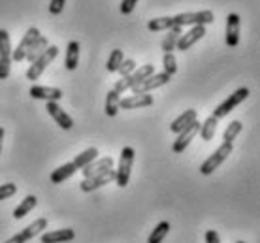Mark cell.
Masks as SVG:
<instances>
[{
    "instance_id": "cell-1",
    "label": "cell",
    "mask_w": 260,
    "mask_h": 243,
    "mask_svg": "<svg viewBox=\"0 0 260 243\" xmlns=\"http://www.w3.org/2000/svg\"><path fill=\"white\" fill-rule=\"evenodd\" d=\"M57 57H59V47L49 46L46 51L40 55L38 59L34 60L32 64L28 66V70H26V79H28V81H36V79H40L42 78V74H44V70H46L47 66L51 64Z\"/></svg>"
},
{
    "instance_id": "cell-2",
    "label": "cell",
    "mask_w": 260,
    "mask_h": 243,
    "mask_svg": "<svg viewBox=\"0 0 260 243\" xmlns=\"http://www.w3.org/2000/svg\"><path fill=\"white\" fill-rule=\"evenodd\" d=\"M215 21V13L211 10H202V12H185L174 15V25L177 26H194V25H211Z\"/></svg>"
},
{
    "instance_id": "cell-3",
    "label": "cell",
    "mask_w": 260,
    "mask_h": 243,
    "mask_svg": "<svg viewBox=\"0 0 260 243\" xmlns=\"http://www.w3.org/2000/svg\"><path fill=\"white\" fill-rule=\"evenodd\" d=\"M232 151H234V147H232V144H224L222 142L217 149H215V153L211 155V157H208L204 162L200 164V173L202 176H211L219 166L226 160L230 155H232Z\"/></svg>"
},
{
    "instance_id": "cell-4",
    "label": "cell",
    "mask_w": 260,
    "mask_h": 243,
    "mask_svg": "<svg viewBox=\"0 0 260 243\" xmlns=\"http://www.w3.org/2000/svg\"><path fill=\"white\" fill-rule=\"evenodd\" d=\"M134 157L136 153L132 147H123L121 149V157H119V168L115 170V183L117 187L124 189L128 185L130 171H132V164H134Z\"/></svg>"
},
{
    "instance_id": "cell-5",
    "label": "cell",
    "mask_w": 260,
    "mask_h": 243,
    "mask_svg": "<svg viewBox=\"0 0 260 243\" xmlns=\"http://www.w3.org/2000/svg\"><path fill=\"white\" fill-rule=\"evenodd\" d=\"M249 96V89L247 87H241V89H238L236 92H232L230 96H228L222 104H219L217 108H215V112H213V117L215 119H222V117H226L228 113L232 112L234 108H238V106L243 102V100Z\"/></svg>"
},
{
    "instance_id": "cell-6",
    "label": "cell",
    "mask_w": 260,
    "mask_h": 243,
    "mask_svg": "<svg viewBox=\"0 0 260 243\" xmlns=\"http://www.w3.org/2000/svg\"><path fill=\"white\" fill-rule=\"evenodd\" d=\"M46 228H47V219L40 217V219H36L32 224H28L23 232H19V234L12 236L8 241H4V243H26L28 239H32V237H36L38 234H42Z\"/></svg>"
},
{
    "instance_id": "cell-7",
    "label": "cell",
    "mask_w": 260,
    "mask_h": 243,
    "mask_svg": "<svg viewBox=\"0 0 260 243\" xmlns=\"http://www.w3.org/2000/svg\"><path fill=\"white\" fill-rule=\"evenodd\" d=\"M206 36V26L202 25H194L190 26L187 32H183L179 38H177V44H176V49H179V51H187V49H190V47L194 46L198 40H202Z\"/></svg>"
},
{
    "instance_id": "cell-8",
    "label": "cell",
    "mask_w": 260,
    "mask_h": 243,
    "mask_svg": "<svg viewBox=\"0 0 260 243\" xmlns=\"http://www.w3.org/2000/svg\"><path fill=\"white\" fill-rule=\"evenodd\" d=\"M170 79H172V78H170L168 74H164V72L153 74V76H149L145 81H142L140 85L132 87L130 91L134 92V94H147L149 91H155V89H158V87H164Z\"/></svg>"
},
{
    "instance_id": "cell-9",
    "label": "cell",
    "mask_w": 260,
    "mask_h": 243,
    "mask_svg": "<svg viewBox=\"0 0 260 243\" xmlns=\"http://www.w3.org/2000/svg\"><path fill=\"white\" fill-rule=\"evenodd\" d=\"M38 36H42L38 28H36V26H30V28H28V30L25 32V36L21 38L19 44H17V47H15V49H12V60L19 62V60L25 59V55H26V51H28V47L32 46V42L38 38Z\"/></svg>"
},
{
    "instance_id": "cell-10",
    "label": "cell",
    "mask_w": 260,
    "mask_h": 243,
    "mask_svg": "<svg viewBox=\"0 0 260 243\" xmlns=\"http://www.w3.org/2000/svg\"><path fill=\"white\" fill-rule=\"evenodd\" d=\"M200 132V121H194L192 125H189L185 130H181L179 134H177L176 142H174V145H172V149H174V153H183L187 147H189V144L194 140V136Z\"/></svg>"
},
{
    "instance_id": "cell-11",
    "label": "cell",
    "mask_w": 260,
    "mask_h": 243,
    "mask_svg": "<svg viewBox=\"0 0 260 243\" xmlns=\"http://www.w3.org/2000/svg\"><path fill=\"white\" fill-rule=\"evenodd\" d=\"M111 181H115V170L111 168V170L104 171V173H100V176H94V178H85L79 187H81V191L83 192H92L100 189V187H104V185H110Z\"/></svg>"
},
{
    "instance_id": "cell-12",
    "label": "cell",
    "mask_w": 260,
    "mask_h": 243,
    "mask_svg": "<svg viewBox=\"0 0 260 243\" xmlns=\"http://www.w3.org/2000/svg\"><path fill=\"white\" fill-rule=\"evenodd\" d=\"M28 94L36 100H46V102H59L62 98V89L57 87H44V85H32Z\"/></svg>"
},
{
    "instance_id": "cell-13",
    "label": "cell",
    "mask_w": 260,
    "mask_h": 243,
    "mask_svg": "<svg viewBox=\"0 0 260 243\" xmlns=\"http://www.w3.org/2000/svg\"><path fill=\"white\" fill-rule=\"evenodd\" d=\"M47 113L51 115V119L62 130H70L72 126H74V119L60 108L59 102H47Z\"/></svg>"
},
{
    "instance_id": "cell-14",
    "label": "cell",
    "mask_w": 260,
    "mask_h": 243,
    "mask_svg": "<svg viewBox=\"0 0 260 243\" xmlns=\"http://www.w3.org/2000/svg\"><path fill=\"white\" fill-rule=\"evenodd\" d=\"M240 15L238 13H228L226 15V46L236 47L240 44Z\"/></svg>"
},
{
    "instance_id": "cell-15",
    "label": "cell",
    "mask_w": 260,
    "mask_h": 243,
    "mask_svg": "<svg viewBox=\"0 0 260 243\" xmlns=\"http://www.w3.org/2000/svg\"><path fill=\"white\" fill-rule=\"evenodd\" d=\"M113 166H115V160H113L111 157H104V158L92 160L91 164H87L81 171H83L85 178H94V176H100V173L111 170Z\"/></svg>"
},
{
    "instance_id": "cell-16",
    "label": "cell",
    "mask_w": 260,
    "mask_h": 243,
    "mask_svg": "<svg viewBox=\"0 0 260 243\" xmlns=\"http://www.w3.org/2000/svg\"><path fill=\"white\" fill-rule=\"evenodd\" d=\"M147 106H153L151 94H132L119 100V110H136V108H147Z\"/></svg>"
},
{
    "instance_id": "cell-17",
    "label": "cell",
    "mask_w": 260,
    "mask_h": 243,
    "mask_svg": "<svg viewBox=\"0 0 260 243\" xmlns=\"http://www.w3.org/2000/svg\"><path fill=\"white\" fill-rule=\"evenodd\" d=\"M194 121H198V113L196 110H185V112L179 115L177 119L172 121V125H170V130L174 132V134H179L181 130H185L189 125H192Z\"/></svg>"
},
{
    "instance_id": "cell-18",
    "label": "cell",
    "mask_w": 260,
    "mask_h": 243,
    "mask_svg": "<svg viewBox=\"0 0 260 243\" xmlns=\"http://www.w3.org/2000/svg\"><path fill=\"white\" fill-rule=\"evenodd\" d=\"M76 237V232L72 228H60V230H53L42 234V243H64L72 241Z\"/></svg>"
},
{
    "instance_id": "cell-19",
    "label": "cell",
    "mask_w": 260,
    "mask_h": 243,
    "mask_svg": "<svg viewBox=\"0 0 260 243\" xmlns=\"http://www.w3.org/2000/svg\"><path fill=\"white\" fill-rule=\"evenodd\" d=\"M47 47H49V40L46 38V36H38V38L34 40L32 42V46L28 47V51H26V55H25V59L32 64L34 60L38 59L42 53L46 51Z\"/></svg>"
},
{
    "instance_id": "cell-20",
    "label": "cell",
    "mask_w": 260,
    "mask_h": 243,
    "mask_svg": "<svg viewBox=\"0 0 260 243\" xmlns=\"http://www.w3.org/2000/svg\"><path fill=\"white\" fill-rule=\"evenodd\" d=\"M78 64H79V42L72 40L70 44H68V47H66L64 66H66V70L74 72V70L78 68Z\"/></svg>"
},
{
    "instance_id": "cell-21",
    "label": "cell",
    "mask_w": 260,
    "mask_h": 243,
    "mask_svg": "<svg viewBox=\"0 0 260 243\" xmlns=\"http://www.w3.org/2000/svg\"><path fill=\"white\" fill-rule=\"evenodd\" d=\"M78 171V168L74 166V162H66V164H62V166H59L57 170H53L51 171V183H55V185H60L62 181H66L68 178H72L74 173Z\"/></svg>"
},
{
    "instance_id": "cell-22",
    "label": "cell",
    "mask_w": 260,
    "mask_h": 243,
    "mask_svg": "<svg viewBox=\"0 0 260 243\" xmlns=\"http://www.w3.org/2000/svg\"><path fill=\"white\" fill-rule=\"evenodd\" d=\"M98 158V149L96 147H89V149H85L83 153H79L76 155L74 158V166L78 168V170H83L87 164H91L92 160H96Z\"/></svg>"
},
{
    "instance_id": "cell-23",
    "label": "cell",
    "mask_w": 260,
    "mask_h": 243,
    "mask_svg": "<svg viewBox=\"0 0 260 243\" xmlns=\"http://www.w3.org/2000/svg\"><path fill=\"white\" fill-rule=\"evenodd\" d=\"M36 204H38V198L32 196V194H28V196H26L25 200H23V202L13 210V219H23L25 215H28V213L36 207Z\"/></svg>"
},
{
    "instance_id": "cell-24",
    "label": "cell",
    "mask_w": 260,
    "mask_h": 243,
    "mask_svg": "<svg viewBox=\"0 0 260 243\" xmlns=\"http://www.w3.org/2000/svg\"><path fill=\"white\" fill-rule=\"evenodd\" d=\"M181 26L174 25L172 28L168 30V34H166V38L162 40V51L164 53H174V49H176V44H177V38L181 36Z\"/></svg>"
},
{
    "instance_id": "cell-25",
    "label": "cell",
    "mask_w": 260,
    "mask_h": 243,
    "mask_svg": "<svg viewBox=\"0 0 260 243\" xmlns=\"http://www.w3.org/2000/svg\"><path fill=\"white\" fill-rule=\"evenodd\" d=\"M217 123H219V119H215L213 115H209L204 123H200V134L202 140L204 142H209V140H213L215 136V132H217Z\"/></svg>"
},
{
    "instance_id": "cell-26",
    "label": "cell",
    "mask_w": 260,
    "mask_h": 243,
    "mask_svg": "<svg viewBox=\"0 0 260 243\" xmlns=\"http://www.w3.org/2000/svg\"><path fill=\"white\" fill-rule=\"evenodd\" d=\"M119 100H121V96L113 89H110L108 94H106V106H104V112L108 117H115L119 113Z\"/></svg>"
},
{
    "instance_id": "cell-27",
    "label": "cell",
    "mask_w": 260,
    "mask_h": 243,
    "mask_svg": "<svg viewBox=\"0 0 260 243\" xmlns=\"http://www.w3.org/2000/svg\"><path fill=\"white\" fill-rule=\"evenodd\" d=\"M174 26V17L170 15H164V17H155L147 23V28L151 32H160V30H170Z\"/></svg>"
},
{
    "instance_id": "cell-28",
    "label": "cell",
    "mask_w": 260,
    "mask_h": 243,
    "mask_svg": "<svg viewBox=\"0 0 260 243\" xmlns=\"http://www.w3.org/2000/svg\"><path fill=\"white\" fill-rule=\"evenodd\" d=\"M168 232H170V223L168 221H160V223L155 226V230L151 232L147 243H162L164 237L168 236Z\"/></svg>"
},
{
    "instance_id": "cell-29",
    "label": "cell",
    "mask_w": 260,
    "mask_h": 243,
    "mask_svg": "<svg viewBox=\"0 0 260 243\" xmlns=\"http://www.w3.org/2000/svg\"><path fill=\"white\" fill-rule=\"evenodd\" d=\"M0 59H12V42L4 28H0Z\"/></svg>"
},
{
    "instance_id": "cell-30",
    "label": "cell",
    "mask_w": 260,
    "mask_h": 243,
    "mask_svg": "<svg viewBox=\"0 0 260 243\" xmlns=\"http://www.w3.org/2000/svg\"><path fill=\"white\" fill-rule=\"evenodd\" d=\"M241 128H243V125H241L240 121H232V123L226 126L224 134H222V142H224V144H232V142L240 136Z\"/></svg>"
},
{
    "instance_id": "cell-31",
    "label": "cell",
    "mask_w": 260,
    "mask_h": 243,
    "mask_svg": "<svg viewBox=\"0 0 260 243\" xmlns=\"http://www.w3.org/2000/svg\"><path fill=\"white\" fill-rule=\"evenodd\" d=\"M124 60V55L121 49H113L110 55V59H108V64H106V68H108V72L113 74L119 70V66H121V62Z\"/></svg>"
},
{
    "instance_id": "cell-32",
    "label": "cell",
    "mask_w": 260,
    "mask_h": 243,
    "mask_svg": "<svg viewBox=\"0 0 260 243\" xmlns=\"http://www.w3.org/2000/svg\"><path fill=\"white\" fill-rule=\"evenodd\" d=\"M153 74H155V66L145 64V66H142V68L134 70V72H132V78H134V81H136V85H140L142 81H145V79L149 78V76H153Z\"/></svg>"
},
{
    "instance_id": "cell-33",
    "label": "cell",
    "mask_w": 260,
    "mask_h": 243,
    "mask_svg": "<svg viewBox=\"0 0 260 243\" xmlns=\"http://www.w3.org/2000/svg\"><path fill=\"white\" fill-rule=\"evenodd\" d=\"M162 66H164V74H168L170 78L177 74V60L174 57V53H164V59H162Z\"/></svg>"
},
{
    "instance_id": "cell-34",
    "label": "cell",
    "mask_w": 260,
    "mask_h": 243,
    "mask_svg": "<svg viewBox=\"0 0 260 243\" xmlns=\"http://www.w3.org/2000/svg\"><path fill=\"white\" fill-rule=\"evenodd\" d=\"M132 87H136V81H134V78H132V74L130 76H126V78H121L115 83V87H113V91L117 92L119 96L123 94L124 91H128V89H132Z\"/></svg>"
},
{
    "instance_id": "cell-35",
    "label": "cell",
    "mask_w": 260,
    "mask_h": 243,
    "mask_svg": "<svg viewBox=\"0 0 260 243\" xmlns=\"http://www.w3.org/2000/svg\"><path fill=\"white\" fill-rule=\"evenodd\" d=\"M134 70H136V60H134V59H124L123 62H121V66H119L117 72L121 74V78H126V76H130Z\"/></svg>"
},
{
    "instance_id": "cell-36",
    "label": "cell",
    "mask_w": 260,
    "mask_h": 243,
    "mask_svg": "<svg viewBox=\"0 0 260 243\" xmlns=\"http://www.w3.org/2000/svg\"><path fill=\"white\" fill-rule=\"evenodd\" d=\"M17 192V185H13V183H4V185H0V202L2 200H6V198L13 196Z\"/></svg>"
},
{
    "instance_id": "cell-37",
    "label": "cell",
    "mask_w": 260,
    "mask_h": 243,
    "mask_svg": "<svg viewBox=\"0 0 260 243\" xmlns=\"http://www.w3.org/2000/svg\"><path fill=\"white\" fill-rule=\"evenodd\" d=\"M12 72V59H0V79H8Z\"/></svg>"
},
{
    "instance_id": "cell-38",
    "label": "cell",
    "mask_w": 260,
    "mask_h": 243,
    "mask_svg": "<svg viewBox=\"0 0 260 243\" xmlns=\"http://www.w3.org/2000/svg\"><path fill=\"white\" fill-rule=\"evenodd\" d=\"M64 4H66V0H51V2H49V13H51V15H59V13H62Z\"/></svg>"
},
{
    "instance_id": "cell-39",
    "label": "cell",
    "mask_w": 260,
    "mask_h": 243,
    "mask_svg": "<svg viewBox=\"0 0 260 243\" xmlns=\"http://www.w3.org/2000/svg\"><path fill=\"white\" fill-rule=\"evenodd\" d=\"M136 4H138V0H123L119 10H121V13H123V15H130V13L134 12Z\"/></svg>"
},
{
    "instance_id": "cell-40",
    "label": "cell",
    "mask_w": 260,
    "mask_h": 243,
    "mask_svg": "<svg viewBox=\"0 0 260 243\" xmlns=\"http://www.w3.org/2000/svg\"><path fill=\"white\" fill-rule=\"evenodd\" d=\"M206 243H221V237L215 230H208L206 232Z\"/></svg>"
},
{
    "instance_id": "cell-41",
    "label": "cell",
    "mask_w": 260,
    "mask_h": 243,
    "mask_svg": "<svg viewBox=\"0 0 260 243\" xmlns=\"http://www.w3.org/2000/svg\"><path fill=\"white\" fill-rule=\"evenodd\" d=\"M2 142H4V128L0 126V153H2Z\"/></svg>"
},
{
    "instance_id": "cell-42",
    "label": "cell",
    "mask_w": 260,
    "mask_h": 243,
    "mask_svg": "<svg viewBox=\"0 0 260 243\" xmlns=\"http://www.w3.org/2000/svg\"><path fill=\"white\" fill-rule=\"evenodd\" d=\"M236 243H245V241H236Z\"/></svg>"
}]
</instances>
